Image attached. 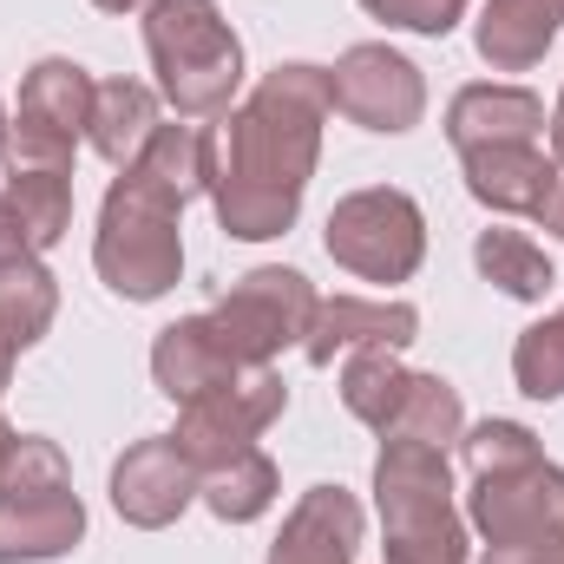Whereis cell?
Masks as SVG:
<instances>
[{
  "label": "cell",
  "mask_w": 564,
  "mask_h": 564,
  "mask_svg": "<svg viewBox=\"0 0 564 564\" xmlns=\"http://www.w3.org/2000/svg\"><path fill=\"white\" fill-rule=\"evenodd\" d=\"M328 86H335V112L361 132H381V139H401L426 119V79L408 53H394L388 40H361L348 46L335 66H328Z\"/></svg>",
  "instance_id": "30bf717a"
},
{
  "label": "cell",
  "mask_w": 564,
  "mask_h": 564,
  "mask_svg": "<svg viewBox=\"0 0 564 564\" xmlns=\"http://www.w3.org/2000/svg\"><path fill=\"white\" fill-rule=\"evenodd\" d=\"M361 532H368V512L348 486H308L282 519L270 564H355Z\"/></svg>",
  "instance_id": "4fadbf2b"
},
{
  "label": "cell",
  "mask_w": 564,
  "mask_h": 564,
  "mask_svg": "<svg viewBox=\"0 0 564 564\" xmlns=\"http://www.w3.org/2000/svg\"><path fill=\"white\" fill-rule=\"evenodd\" d=\"M20 263H33V243H26L20 210H13V204H7V191H0V276H7V270H20Z\"/></svg>",
  "instance_id": "f1b7e54d"
},
{
  "label": "cell",
  "mask_w": 564,
  "mask_h": 564,
  "mask_svg": "<svg viewBox=\"0 0 564 564\" xmlns=\"http://www.w3.org/2000/svg\"><path fill=\"white\" fill-rule=\"evenodd\" d=\"M99 13H139V7H151V0H93Z\"/></svg>",
  "instance_id": "d6a6232c"
},
{
  "label": "cell",
  "mask_w": 564,
  "mask_h": 564,
  "mask_svg": "<svg viewBox=\"0 0 564 564\" xmlns=\"http://www.w3.org/2000/svg\"><path fill=\"white\" fill-rule=\"evenodd\" d=\"M322 250L355 282H408L426 263V217L401 184H368L328 210Z\"/></svg>",
  "instance_id": "5b68a950"
},
{
  "label": "cell",
  "mask_w": 564,
  "mask_h": 564,
  "mask_svg": "<svg viewBox=\"0 0 564 564\" xmlns=\"http://www.w3.org/2000/svg\"><path fill=\"white\" fill-rule=\"evenodd\" d=\"M217 132L197 119L158 126L139 164H126L99 204L93 270L126 302H158L184 282V204L210 197Z\"/></svg>",
  "instance_id": "7a4b0ae2"
},
{
  "label": "cell",
  "mask_w": 564,
  "mask_h": 564,
  "mask_svg": "<svg viewBox=\"0 0 564 564\" xmlns=\"http://www.w3.org/2000/svg\"><path fill=\"white\" fill-rule=\"evenodd\" d=\"M335 112L328 66L282 59L257 79L243 106L224 112L217 126V177H210V210L224 237L237 243H270L295 230L308 177L322 164V126Z\"/></svg>",
  "instance_id": "6da1fadb"
},
{
  "label": "cell",
  "mask_w": 564,
  "mask_h": 564,
  "mask_svg": "<svg viewBox=\"0 0 564 564\" xmlns=\"http://www.w3.org/2000/svg\"><path fill=\"white\" fill-rule=\"evenodd\" d=\"M545 99L532 86H512V79H479V86H459L453 106H446V139L453 151H479V144H539L545 139Z\"/></svg>",
  "instance_id": "9a60e30c"
},
{
  "label": "cell",
  "mask_w": 564,
  "mask_h": 564,
  "mask_svg": "<svg viewBox=\"0 0 564 564\" xmlns=\"http://www.w3.org/2000/svg\"><path fill=\"white\" fill-rule=\"evenodd\" d=\"M466 525L486 545H564V466L539 453L499 473H473Z\"/></svg>",
  "instance_id": "9c48e42d"
},
{
  "label": "cell",
  "mask_w": 564,
  "mask_h": 564,
  "mask_svg": "<svg viewBox=\"0 0 564 564\" xmlns=\"http://www.w3.org/2000/svg\"><path fill=\"white\" fill-rule=\"evenodd\" d=\"M558 315H564V308H558Z\"/></svg>",
  "instance_id": "d590c367"
},
{
  "label": "cell",
  "mask_w": 564,
  "mask_h": 564,
  "mask_svg": "<svg viewBox=\"0 0 564 564\" xmlns=\"http://www.w3.org/2000/svg\"><path fill=\"white\" fill-rule=\"evenodd\" d=\"M86 539V506L73 486L53 492H0V564L66 558Z\"/></svg>",
  "instance_id": "2e32d148"
},
{
  "label": "cell",
  "mask_w": 564,
  "mask_h": 564,
  "mask_svg": "<svg viewBox=\"0 0 564 564\" xmlns=\"http://www.w3.org/2000/svg\"><path fill=\"white\" fill-rule=\"evenodd\" d=\"M512 381L525 401H564V315L532 322L512 341Z\"/></svg>",
  "instance_id": "484cf974"
},
{
  "label": "cell",
  "mask_w": 564,
  "mask_h": 564,
  "mask_svg": "<svg viewBox=\"0 0 564 564\" xmlns=\"http://www.w3.org/2000/svg\"><path fill=\"white\" fill-rule=\"evenodd\" d=\"M282 408H289L282 375H276V368H250V375H237V381H224V388H210V394L184 401L171 440H177V453H184L197 473H210V466H224V459L250 453V446L282 421Z\"/></svg>",
  "instance_id": "ba28073f"
},
{
  "label": "cell",
  "mask_w": 564,
  "mask_h": 564,
  "mask_svg": "<svg viewBox=\"0 0 564 564\" xmlns=\"http://www.w3.org/2000/svg\"><path fill=\"white\" fill-rule=\"evenodd\" d=\"M13 440H20V426L0 414V466H7V453H13Z\"/></svg>",
  "instance_id": "836d02e7"
},
{
  "label": "cell",
  "mask_w": 564,
  "mask_h": 564,
  "mask_svg": "<svg viewBox=\"0 0 564 564\" xmlns=\"http://www.w3.org/2000/svg\"><path fill=\"white\" fill-rule=\"evenodd\" d=\"M408 361H401V348H355V355H341V375H335V388H341V408L355 414L361 426H381L394 421V408H401V394H408Z\"/></svg>",
  "instance_id": "7402d4cb"
},
{
  "label": "cell",
  "mask_w": 564,
  "mask_h": 564,
  "mask_svg": "<svg viewBox=\"0 0 564 564\" xmlns=\"http://www.w3.org/2000/svg\"><path fill=\"white\" fill-rule=\"evenodd\" d=\"M53 486H73V466L59 453V440L46 433H20L7 466H0V492H53Z\"/></svg>",
  "instance_id": "4316f807"
},
{
  "label": "cell",
  "mask_w": 564,
  "mask_h": 564,
  "mask_svg": "<svg viewBox=\"0 0 564 564\" xmlns=\"http://www.w3.org/2000/svg\"><path fill=\"white\" fill-rule=\"evenodd\" d=\"M7 204L26 224L33 257H46L66 224H73V171H46V164H7Z\"/></svg>",
  "instance_id": "cb8c5ba5"
},
{
  "label": "cell",
  "mask_w": 564,
  "mask_h": 564,
  "mask_svg": "<svg viewBox=\"0 0 564 564\" xmlns=\"http://www.w3.org/2000/svg\"><path fill=\"white\" fill-rule=\"evenodd\" d=\"M53 315H59V276L40 257L0 276V394L13 388V361L53 328Z\"/></svg>",
  "instance_id": "d6986e66"
},
{
  "label": "cell",
  "mask_w": 564,
  "mask_h": 564,
  "mask_svg": "<svg viewBox=\"0 0 564 564\" xmlns=\"http://www.w3.org/2000/svg\"><path fill=\"white\" fill-rule=\"evenodd\" d=\"M479 564H564V545H486Z\"/></svg>",
  "instance_id": "f546056e"
},
{
  "label": "cell",
  "mask_w": 564,
  "mask_h": 564,
  "mask_svg": "<svg viewBox=\"0 0 564 564\" xmlns=\"http://www.w3.org/2000/svg\"><path fill=\"white\" fill-rule=\"evenodd\" d=\"M237 375H250V368L230 361V348L217 341L210 315H177V322H164L158 341H151V381H158V394H171L177 408L197 401V394H210V388H224V381H237Z\"/></svg>",
  "instance_id": "e0dca14e"
},
{
  "label": "cell",
  "mask_w": 564,
  "mask_h": 564,
  "mask_svg": "<svg viewBox=\"0 0 564 564\" xmlns=\"http://www.w3.org/2000/svg\"><path fill=\"white\" fill-rule=\"evenodd\" d=\"M158 126H164V119H158V93H151L144 79H99L86 139H93V151H99L112 171L139 164V151L151 144Z\"/></svg>",
  "instance_id": "ffe728a7"
},
{
  "label": "cell",
  "mask_w": 564,
  "mask_h": 564,
  "mask_svg": "<svg viewBox=\"0 0 564 564\" xmlns=\"http://www.w3.org/2000/svg\"><path fill=\"white\" fill-rule=\"evenodd\" d=\"M315 302L322 295H315V282L302 276V270L263 263V270L237 276L217 295L210 328H217V341L230 348L237 368H270L282 348H302V335L315 322Z\"/></svg>",
  "instance_id": "8992f818"
},
{
  "label": "cell",
  "mask_w": 564,
  "mask_h": 564,
  "mask_svg": "<svg viewBox=\"0 0 564 564\" xmlns=\"http://www.w3.org/2000/svg\"><path fill=\"white\" fill-rule=\"evenodd\" d=\"M466 433V401L446 375H408V394L394 408V421L381 426V440H421V446H459Z\"/></svg>",
  "instance_id": "d4e9b609"
},
{
  "label": "cell",
  "mask_w": 564,
  "mask_h": 564,
  "mask_svg": "<svg viewBox=\"0 0 564 564\" xmlns=\"http://www.w3.org/2000/svg\"><path fill=\"white\" fill-rule=\"evenodd\" d=\"M144 53L158 93L177 119H224L243 93V40L217 0H151L144 7Z\"/></svg>",
  "instance_id": "3957f363"
},
{
  "label": "cell",
  "mask_w": 564,
  "mask_h": 564,
  "mask_svg": "<svg viewBox=\"0 0 564 564\" xmlns=\"http://www.w3.org/2000/svg\"><path fill=\"white\" fill-rule=\"evenodd\" d=\"M459 171H466V191L499 217H539L564 177L545 144H479V151H459Z\"/></svg>",
  "instance_id": "5bb4252c"
},
{
  "label": "cell",
  "mask_w": 564,
  "mask_h": 564,
  "mask_svg": "<svg viewBox=\"0 0 564 564\" xmlns=\"http://www.w3.org/2000/svg\"><path fill=\"white\" fill-rule=\"evenodd\" d=\"M545 132H552V158H558V171H564V86H558V106H552V126Z\"/></svg>",
  "instance_id": "1f68e13d"
},
{
  "label": "cell",
  "mask_w": 564,
  "mask_h": 564,
  "mask_svg": "<svg viewBox=\"0 0 564 564\" xmlns=\"http://www.w3.org/2000/svg\"><path fill=\"white\" fill-rule=\"evenodd\" d=\"M473 0H361V13H375L381 26H401V33H421V40H446L459 20H466Z\"/></svg>",
  "instance_id": "83f0119b"
},
{
  "label": "cell",
  "mask_w": 564,
  "mask_h": 564,
  "mask_svg": "<svg viewBox=\"0 0 564 564\" xmlns=\"http://www.w3.org/2000/svg\"><path fill=\"white\" fill-rule=\"evenodd\" d=\"M473 263H479V276L492 282L499 295H512V302H545L558 289L552 257L525 230H479L473 237Z\"/></svg>",
  "instance_id": "603a6c76"
},
{
  "label": "cell",
  "mask_w": 564,
  "mask_h": 564,
  "mask_svg": "<svg viewBox=\"0 0 564 564\" xmlns=\"http://www.w3.org/2000/svg\"><path fill=\"white\" fill-rule=\"evenodd\" d=\"M93 93L99 79L79 59H40L20 79V106L7 126V164H46V171H73L79 139L93 126Z\"/></svg>",
  "instance_id": "52a82bcc"
},
{
  "label": "cell",
  "mask_w": 564,
  "mask_h": 564,
  "mask_svg": "<svg viewBox=\"0 0 564 564\" xmlns=\"http://www.w3.org/2000/svg\"><path fill=\"white\" fill-rule=\"evenodd\" d=\"M276 492H282V473L263 446H250V453H237V459L197 473V499H204L210 519H224V525H257V519L276 506Z\"/></svg>",
  "instance_id": "44dd1931"
},
{
  "label": "cell",
  "mask_w": 564,
  "mask_h": 564,
  "mask_svg": "<svg viewBox=\"0 0 564 564\" xmlns=\"http://www.w3.org/2000/svg\"><path fill=\"white\" fill-rule=\"evenodd\" d=\"M539 224H545L552 237H564V177H558V191H552V204L539 210Z\"/></svg>",
  "instance_id": "4dcf8cb0"
},
{
  "label": "cell",
  "mask_w": 564,
  "mask_h": 564,
  "mask_svg": "<svg viewBox=\"0 0 564 564\" xmlns=\"http://www.w3.org/2000/svg\"><path fill=\"white\" fill-rule=\"evenodd\" d=\"M197 499V466L177 453L171 433L132 440L112 466V512L139 532H164L184 519V506Z\"/></svg>",
  "instance_id": "8fae6325"
},
{
  "label": "cell",
  "mask_w": 564,
  "mask_h": 564,
  "mask_svg": "<svg viewBox=\"0 0 564 564\" xmlns=\"http://www.w3.org/2000/svg\"><path fill=\"white\" fill-rule=\"evenodd\" d=\"M421 335V308L414 302H394V295H322L315 302V322L302 335V355L315 368H335V355H355V348H408Z\"/></svg>",
  "instance_id": "7c38bea8"
},
{
  "label": "cell",
  "mask_w": 564,
  "mask_h": 564,
  "mask_svg": "<svg viewBox=\"0 0 564 564\" xmlns=\"http://www.w3.org/2000/svg\"><path fill=\"white\" fill-rule=\"evenodd\" d=\"M564 26V0H486L473 20V46L492 73H532Z\"/></svg>",
  "instance_id": "ac0fdd59"
},
{
  "label": "cell",
  "mask_w": 564,
  "mask_h": 564,
  "mask_svg": "<svg viewBox=\"0 0 564 564\" xmlns=\"http://www.w3.org/2000/svg\"><path fill=\"white\" fill-rule=\"evenodd\" d=\"M7 126H13V119H7V106H0V158H7Z\"/></svg>",
  "instance_id": "e575fe53"
},
{
  "label": "cell",
  "mask_w": 564,
  "mask_h": 564,
  "mask_svg": "<svg viewBox=\"0 0 564 564\" xmlns=\"http://www.w3.org/2000/svg\"><path fill=\"white\" fill-rule=\"evenodd\" d=\"M375 512L388 532L381 564H466V512L453 506V466L440 446L381 440L375 453Z\"/></svg>",
  "instance_id": "277c9868"
}]
</instances>
